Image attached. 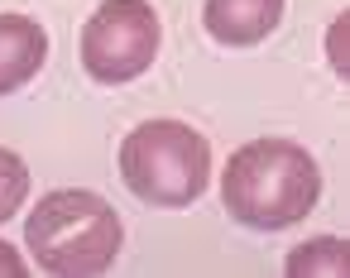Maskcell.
I'll use <instances>...</instances> for the list:
<instances>
[{
  "mask_svg": "<svg viewBox=\"0 0 350 278\" xmlns=\"http://www.w3.org/2000/svg\"><path fill=\"white\" fill-rule=\"evenodd\" d=\"M321 197L317 158L293 139H250L230 154L221 173L226 211L250 230H283L297 225Z\"/></svg>",
  "mask_w": 350,
  "mask_h": 278,
  "instance_id": "6da1fadb",
  "label": "cell"
},
{
  "mask_svg": "<svg viewBox=\"0 0 350 278\" xmlns=\"http://www.w3.org/2000/svg\"><path fill=\"white\" fill-rule=\"evenodd\" d=\"M120 216L106 197L87 187H58L39 197V206L25 221V245L34 249L44 273L58 278H96L120 254Z\"/></svg>",
  "mask_w": 350,
  "mask_h": 278,
  "instance_id": "7a4b0ae2",
  "label": "cell"
},
{
  "mask_svg": "<svg viewBox=\"0 0 350 278\" xmlns=\"http://www.w3.org/2000/svg\"><path fill=\"white\" fill-rule=\"evenodd\" d=\"M120 178L149 206H192L211 182V144L183 120H144L120 139Z\"/></svg>",
  "mask_w": 350,
  "mask_h": 278,
  "instance_id": "3957f363",
  "label": "cell"
},
{
  "mask_svg": "<svg viewBox=\"0 0 350 278\" xmlns=\"http://www.w3.org/2000/svg\"><path fill=\"white\" fill-rule=\"evenodd\" d=\"M163 25L149 0H101L82 25V68L92 82L120 87L154 68Z\"/></svg>",
  "mask_w": 350,
  "mask_h": 278,
  "instance_id": "277c9868",
  "label": "cell"
},
{
  "mask_svg": "<svg viewBox=\"0 0 350 278\" xmlns=\"http://www.w3.org/2000/svg\"><path fill=\"white\" fill-rule=\"evenodd\" d=\"M283 20V0H206L202 25L216 44L226 48H250L264 44Z\"/></svg>",
  "mask_w": 350,
  "mask_h": 278,
  "instance_id": "5b68a950",
  "label": "cell"
},
{
  "mask_svg": "<svg viewBox=\"0 0 350 278\" xmlns=\"http://www.w3.org/2000/svg\"><path fill=\"white\" fill-rule=\"evenodd\" d=\"M49 63V29L29 15H0V96L20 92Z\"/></svg>",
  "mask_w": 350,
  "mask_h": 278,
  "instance_id": "8992f818",
  "label": "cell"
},
{
  "mask_svg": "<svg viewBox=\"0 0 350 278\" xmlns=\"http://www.w3.org/2000/svg\"><path fill=\"white\" fill-rule=\"evenodd\" d=\"M350 268V245L345 240H336V235H317V240H307V245H297L293 254H288V273L293 278H302V273H345Z\"/></svg>",
  "mask_w": 350,
  "mask_h": 278,
  "instance_id": "52a82bcc",
  "label": "cell"
},
{
  "mask_svg": "<svg viewBox=\"0 0 350 278\" xmlns=\"http://www.w3.org/2000/svg\"><path fill=\"white\" fill-rule=\"evenodd\" d=\"M29 197V168L15 149H0V225H5Z\"/></svg>",
  "mask_w": 350,
  "mask_h": 278,
  "instance_id": "ba28073f",
  "label": "cell"
},
{
  "mask_svg": "<svg viewBox=\"0 0 350 278\" xmlns=\"http://www.w3.org/2000/svg\"><path fill=\"white\" fill-rule=\"evenodd\" d=\"M0 273H5V278H25V273H29V264L20 259V249L5 245V240H0Z\"/></svg>",
  "mask_w": 350,
  "mask_h": 278,
  "instance_id": "9c48e42d",
  "label": "cell"
}]
</instances>
